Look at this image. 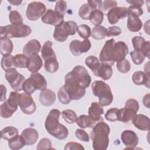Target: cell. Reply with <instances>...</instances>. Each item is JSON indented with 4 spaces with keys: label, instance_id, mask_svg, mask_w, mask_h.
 <instances>
[{
    "label": "cell",
    "instance_id": "obj_1",
    "mask_svg": "<svg viewBox=\"0 0 150 150\" xmlns=\"http://www.w3.org/2000/svg\"><path fill=\"white\" fill-rule=\"evenodd\" d=\"M129 50L127 44L123 41L116 42L114 39L105 42L100 55L99 60L101 63L112 66L115 62L125 59Z\"/></svg>",
    "mask_w": 150,
    "mask_h": 150
},
{
    "label": "cell",
    "instance_id": "obj_2",
    "mask_svg": "<svg viewBox=\"0 0 150 150\" xmlns=\"http://www.w3.org/2000/svg\"><path fill=\"white\" fill-rule=\"evenodd\" d=\"M60 111L57 109H52L47 115L45 127L47 132L53 137L63 140L66 139L69 135L68 129L59 121Z\"/></svg>",
    "mask_w": 150,
    "mask_h": 150
},
{
    "label": "cell",
    "instance_id": "obj_3",
    "mask_svg": "<svg viewBox=\"0 0 150 150\" xmlns=\"http://www.w3.org/2000/svg\"><path fill=\"white\" fill-rule=\"evenodd\" d=\"M110 128L104 121L96 123L93 127L90 137L93 141V148L94 150H105L109 144L108 135Z\"/></svg>",
    "mask_w": 150,
    "mask_h": 150
},
{
    "label": "cell",
    "instance_id": "obj_4",
    "mask_svg": "<svg viewBox=\"0 0 150 150\" xmlns=\"http://www.w3.org/2000/svg\"><path fill=\"white\" fill-rule=\"evenodd\" d=\"M91 90L94 96L97 97L99 104L102 106H107L113 101V95L110 87L101 80L94 81L91 84Z\"/></svg>",
    "mask_w": 150,
    "mask_h": 150
},
{
    "label": "cell",
    "instance_id": "obj_5",
    "mask_svg": "<svg viewBox=\"0 0 150 150\" xmlns=\"http://www.w3.org/2000/svg\"><path fill=\"white\" fill-rule=\"evenodd\" d=\"M53 43L47 40L43 45L41 50L42 57L45 61L44 68L47 72L54 73L56 72L59 67L56 55L52 48Z\"/></svg>",
    "mask_w": 150,
    "mask_h": 150
},
{
    "label": "cell",
    "instance_id": "obj_6",
    "mask_svg": "<svg viewBox=\"0 0 150 150\" xmlns=\"http://www.w3.org/2000/svg\"><path fill=\"white\" fill-rule=\"evenodd\" d=\"M31 32L30 27L23 23L0 26V38H25L29 36Z\"/></svg>",
    "mask_w": 150,
    "mask_h": 150
},
{
    "label": "cell",
    "instance_id": "obj_7",
    "mask_svg": "<svg viewBox=\"0 0 150 150\" xmlns=\"http://www.w3.org/2000/svg\"><path fill=\"white\" fill-rule=\"evenodd\" d=\"M63 87L69 93L71 100H80L86 94V88L80 86L71 71L67 73L65 76Z\"/></svg>",
    "mask_w": 150,
    "mask_h": 150
},
{
    "label": "cell",
    "instance_id": "obj_8",
    "mask_svg": "<svg viewBox=\"0 0 150 150\" xmlns=\"http://www.w3.org/2000/svg\"><path fill=\"white\" fill-rule=\"evenodd\" d=\"M45 78L39 73H32L29 79L23 83L22 90L26 93L32 94L36 90H43L47 87Z\"/></svg>",
    "mask_w": 150,
    "mask_h": 150
},
{
    "label": "cell",
    "instance_id": "obj_9",
    "mask_svg": "<svg viewBox=\"0 0 150 150\" xmlns=\"http://www.w3.org/2000/svg\"><path fill=\"white\" fill-rule=\"evenodd\" d=\"M77 28V23L73 21L64 22L55 27L53 38L56 41L60 42H64L69 35H74L76 33Z\"/></svg>",
    "mask_w": 150,
    "mask_h": 150
},
{
    "label": "cell",
    "instance_id": "obj_10",
    "mask_svg": "<svg viewBox=\"0 0 150 150\" xmlns=\"http://www.w3.org/2000/svg\"><path fill=\"white\" fill-rule=\"evenodd\" d=\"M18 96L17 91H12L9 97L0 105V115L3 118H9L17 110L18 107Z\"/></svg>",
    "mask_w": 150,
    "mask_h": 150
},
{
    "label": "cell",
    "instance_id": "obj_11",
    "mask_svg": "<svg viewBox=\"0 0 150 150\" xmlns=\"http://www.w3.org/2000/svg\"><path fill=\"white\" fill-rule=\"evenodd\" d=\"M5 71V78L12 88L15 91H22L23 83L26 80L25 77L19 73L14 67L9 69Z\"/></svg>",
    "mask_w": 150,
    "mask_h": 150
},
{
    "label": "cell",
    "instance_id": "obj_12",
    "mask_svg": "<svg viewBox=\"0 0 150 150\" xmlns=\"http://www.w3.org/2000/svg\"><path fill=\"white\" fill-rule=\"evenodd\" d=\"M46 8L45 4L41 2L33 1L30 2L26 9V18L32 21L39 19L46 12Z\"/></svg>",
    "mask_w": 150,
    "mask_h": 150
},
{
    "label": "cell",
    "instance_id": "obj_13",
    "mask_svg": "<svg viewBox=\"0 0 150 150\" xmlns=\"http://www.w3.org/2000/svg\"><path fill=\"white\" fill-rule=\"evenodd\" d=\"M18 105L21 111L26 114H33L36 109V105L31 94L25 92L19 94Z\"/></svg>",
    "mask_w": 150,
    "mask_h": 150
},
{
    "label": "cell",
    "instance_id": "obj_14",
    "mask_svg": "<svg viewBox=\"0 0 150 150\" xmlns=\"http://www.w3.org/2000/svg\"><path fill=\"white\" fill-rule=\"evenodd\" d=\"M71 73L81 87L84 88L89 87L91 81V77L84 66L77 65L73 69Z\"/></svg>",
    "mask_w": 150,
    "mask_h": 150
},
{
    "label": "cell",
    "instance_id": "obj_15",
    "mask_svg": "<svg viewBox=\"0 0 150 150\" xmlns=\"http://www.w3.org/2000/svg\"><path fill=\"white\" fill-rule=\"evenodd\" d=\"M91 44L88 39L83 41L79 40H73L69 44V50L71 53L76 56H80L84 53L87 52L91 48Z\"/></svg>",
    "mask_w": 150,
    "mask_h": 150
},
{
    "label": "cell",
    "instance_id": "obj_16",
    "mask_svg": "<svg viewBox=\"0 0 150 150\" xmlns=\"http://www.w3.org/2000/svg\"><path fill=\"white\" fill-rule=\"evenodd\" d=\"M41 21L45 24L53 25L55 27L64 22V16L56 11L49 9L42 16Z\"/></svg>",
    "mask_w": 150,
    "mask_h": 150
},
{
    "label": "cell",
    "instance_id": "obj_17",
    "mask_svg": "<svg viewBox=\"0 0 150 150\" xmlns=\"http://www.w3.org/2000/svg\"><path fill=\"white\" fill-rule=\"evenodd\" d=\"M107 16L109 23L111 25H114L120 19L128 16V8L121 6L113 8L108 12Z\"/></svg>",
    "mask_w": 150,
    "mask_h": 150
},
{
    "label": "cell",
    "instance_id": "obj_18",
    "mask_svg": "<svg viewBox=\"0 0 150 150\" xmlns=\"http://www.w3.org/2000/svg\"><path fill=\"white\" fill-rule=\"evenodd\" d=\"M121 139L127 149H134L138 144V137L132 130H125L121 135Z\"/></svg>",
    "mask_w": 150,
    "mask_h": 150
},
{
    "label": "cell",
    "instance_id": "obj_19",
    "mask_svg": "<svg viewBox=\"0 0 150 150\" xmlns=\"http://www.w3.org/2000/svg\"><path fill=\"white\" fill-rule=\"evenodd\" d=\"M104 113V109L97 102H93L88 110V116L95 122H98L104 121L101 115Z\"/></svg>",
    "mask_w": 150,
    "mask_h": 150
},
{
    "label": "cell",
    "instance_id": "obj_20",
    "mask_svg": "<svg viewBox=\"0 0 150 150\" xmlns=\"http://www.w3.org/2000/svg\"><path fill=\"white\" fill-rule=\"evenodd\" d=\"M132 124L138 129L149 131L150 128V120L148 117L139 114H136L132 120Z\"/></svg>",
    "mask_w": 150,
    "mask_h": 150
},
{
    "label": "cell",
    "instance_id": "obj_21",
    "mask_svg": "<svg viewBox=\"0 0 150 150\" xmlns=\"http://www.w3.org/2000/svg\"><path fill=\"white\" fill-rule=\"evenodd\" d=\"M42 66L43 61L38 53L33 54L28 57L27 69L29 71L32 73H38Z\"/></svg>",
    "mask_w": 150,
    "mask_h": 150
},
{
    "label": "cell",
    "instance_id": "obj_22",
    "mask_svg": "<svg viewBox=\"0 0 150 150\" xmlns=\"http://www.w3.org/2000/svg\"><path fill=\"white\" fill-rule=\"evenodd\" d=\"M112 69L111 66L101 63L98 67L93 71V73L96 76L100 77L104 80H109L112 75Z\"/></svg>",
    "mask_w": 150,
    "mask_h": 150
},
{
    "label": "cell",
    "instance_id": "obj_23",
    "mask_svg": "<svg viewBox=\"0 0 150 150\" xmlns=\"http://www.w3.org/2000/svg\"><path fill=\"white\" fill-rule=\"evenodd\" d=\"M21 135L24 139L25 145H31L35 144L39 138L38 132L32 128H28L23 129Z\"/></svg>",
    "mask_w": 150,
    "mask_h": 150
},
{
    "label": "cell",
    "instance_id": "obj_24",
    "mask_svg": "<svg viewBox=\"0 0 150 150\" xmlns=\"http://www.w3.org/2000/svg\"><path fill=\"white\" fill-rule=\"evenodd\" d=\"M56 100V94L54 92L50 89L46 88L42 90L39 95V101L45 106H51Z\"/></svg>",
    "mask_w": 150,
    "mask_h": 150
},
{
    "label": "cell",
    "instance_id": "obj_25",
    "mask_svg": "<svg viewBox=\"0 0 150 150\" xmlns=\"http://www.w3.org/2000/svg\"><path fill=\"white\" fill-rule=\"evenodd\" d=\"M133 83L137 85H144L147 88H149L150 76L142 71H137L132 76Z\"/></svg>",
    "mask_w": 150,
    "mask_h": 150
},
{
    "label": "cell",
    "instance_id": "obj_26",
    "mask_svg": "<svg viewBox=\"0 0 150 150\" xmlns=\"http://www.w3.org/2000/svg\"><path fill=\"white\" fill-rule=\"evenodd\" d=\"M41 45L36 39L29 40L23 47V53L27 57L35 53H38L40 50Z\"/></svg>",
    "mask_w": 150,
    "mask_h": 150
},
{
    "label": "cell",
    "instance_id": "obj_27",
    "mask_svg": "<svg viewBox=\"0 0 150 150\" xmlns=\"http://www.w3.org/2000/svg\"><path fill=\"white\" fill-rule=\"evenodd\" d=\"M136 114V112L125 107L118 109L117 111V121L124 123L128 122L132 120Z\"/></svg>",
    "mask_w": 150,
    "mask_h": 150
},
{
    "label": "cell",
    "instance_id": "obj_28",
    "mask_svg": "<svg viewBox=\"0 0 150 150\" xmlns=\"http://www.w3.org/2000/svg\"><path fill=\"white\" fill-rule=\"evenodd\" d=\"M142 26V22L139 17L133 15H128L127 19V28L132 32H138Z\"/></svg>",
    "mask_w": 150,
    "mask_h": 150
},
{
    "label": "cell",
    "instance_id": "obj_29",
    "mask_svg": "<svg viewBox=\"0 0 150 150\" xmlns=\"http://www.w3.org/2000/svg\"><path fill=\"white\" fill-rule=\"evenodd\" d=\"M13 43L9 38H0V52L3 56L11 54L13 50Z\"/></svg>",
    "mask_w": 150,
    "mask_h": 150
},
{
    "label": "cell",
    "instance_id": "obj_30",
    "mask_svg": "<svg viewBox=\"0 0 150 150\" xmlns=\"http://www.w3.org/2000/svg\"><path fill=\"white\" fill-rule=\"evenodd\" d=\"M25 145L23 138L18 134L14 136L8 140V146L12 150H18L21 149Z\"/></svg>",
    "mask_w": 150,
    "mask_h": 150
},
{
    "label": "cell",
    "instance_id": "obj_31",
    "mask_svg": "<svg viewBox=\"0 0 150 150\" xmlns=\"http://www.w3.org/2000/svg\"><path fill=\"white\" fill-rule=\"evenodd\" d=\"M77 124L81 128H93L97 123L93 121L88 115H81L79 117L76 121Z\"/></svg>",
    "mask_w": 150,
    "mask_h": 150
},
{
    "label": "cell",
    "instance_id": "obj_32",
    "mask_svg": "<svg viewBox=\"0 0 150 150\" xmlns=\"http://www.w3.org/2000/svg\"><path fill=\"white\" fill-rule=\"evenodd\" d=\"M106 30L107 29L103 26H95L91 31V36L96 40L103 39L106 36Z\"/></svg>",
    "mask_w": 150,
    "mask_h": 150
},
{
    "label": "cell",
    "instance_id": "obj_33",
    "mask_svg": "<svg viewBox=\"0 0 150 150\" xmlns=\"http://www.w3.org/2000/svg\"><path fill=\"white\" fill-rule=\"evenodd\" d=\"M94 9L88 3L83 4L79 8V16L83 20H88L91 12Z\"/></svg>",
    "mask_w": 150,
    "mask_h": 150
},
{
    "label": "cell",
    "instance_id": "obj_34",
    "mask_svg": "<svg viewBox=\"0 0 150 150\" xmlns=\"http://www.w3.org/2000/svg\"><path fill=\"white\" fill-rule=\"evenodd\" d=\"M28 57L23 54H16L13 57V63L14 67L19 68H27Z\"/></svg>",
    "mask_w": 150,
    "mask_h": 150
},
{
    "label": "cell",
    "instance_id": "obj_35",
    "mask_svg": "<svg viewBox=\"0 0 150 150\" xmlns=\"http://www.w3.org/2000/svg\"><path fill=\"white\" fill-rule=\"evenodd\" d=\"M18 134V130L12 126H8L1 130V138L8 141L14 136Z\"/></svg>",
    "mask_w": 150,
    "mask_h": 150
},
{
    "label": "cell",
    "instance_id": "obj_36",
    "mask_svg": "<svg viewBox=\"0 0 150 150\" xmlns=\"http://www.w3.org/2000/svg\"><path fill=\"white\" fill-rule=\"evenodd\" d=\"M104 19V13L100 9L94 10L90 16L89 20L95 26L100 25Z\"/></svg>",
    "mask_w": 150,
    "mask_h": 150
},
{
    "label": "cell",
    "instance_id": "obj_37",
    "mask_svg": "<svg viewBox=\"0 0 150 150\" xmlns=\"http://www.w3.org/2000/svg\"><path fill=\"white\" fill-rule=\"evenodd\" d=\"M62 116L64 120L69 124H73L76 122L77 115L72 110H65L62 112Z\"/></svg>",
    "mask_w": 150,
    "mask_h": 150
},
{
    "label": "cell",
    "instance_id": "obj_38",
    "mask_svg": "<svg viewBox=\"0 0 150 150\" xmlns=\"http://www.w3.org/2000/svg\"><path fill=\"white\" fill-rule=\"evenodd\" d=\"M13 56L11 54H6L3 56L1 59V67L4 70L6 71V70L13 68L14 67L13 63Z\"/></svg>",
    "mask_w": 150,
    "mask_h": 150
},
{
    "label": "cell",
    "instance_id": "obj_39",
    "mask_svg": "<svg viewBox=\"0 0 150 150\" xmlns=\"http://www.w3.org/2000/svg\"><path fill=\"white\" fill-rule=\"evenodd\" d=\"M57 97L59 101L63 104H68L71 101L69 93L64 88L63 86L60 88L57 93Z\"/></svg>",
    "mask_w": 150,
    "mask_h": 150
},
{
    "label": "cell",
    "instance_id": "obj_40",
    "mask_svg": "<svg viewBox=\"0 0 150 150\" xmlns=\"http://www.w3.org/2000/svg\"><path fill=\"white\" fill-rule=\"evenodd\" d=\"M130 56L134 63L137 65L142 64L145 59V56L140 50H134L130 52Z\"/></svg>",
    "mask_w": 150,
    "mask_h": 150
},
{
    "label": "cell",
    "instance_id": "obj_41",
    "mask_svg": "<svg viewBox=\"0 0 150 150\" xmlns=\"http://www.w3.org/2000/svg\"><path fill=\"white\" fill-rule=\"evenodd\" d=\"M85 63L86 66L90 69H91L92 72L94 71L100 64L98 59L94 56H89L86 57L85 60Z\"/></svg>",
    "mask_w": 150,
    "mask_h": 150
},
{
    "label": "cell",
    "instance_id": "obj_42",
    "mask_svg": "<svg viewBox=\"0 0 150 150\" xmlns=\"http://www.w3.org/2000/svg\"><path fill=\"white\" fill-rule=\"evenodd\" d=\"M116 67L118 70L122 73H127L131 69L130 63L126 59H124L120 61L117 62L116 64Z\"/></svg>",
    "mask_w": 150,
    "mask_h": 150
},
{
    "label": "cell",
    "instance_id": "obj_43",
    "mask_svg": "<svg viewBox=\"0 0 150 150\" xmlns=\"http://www.w3.org/2000/svg\"><path fill=\"white\" fill-rule=\"evenodd\" d=\"M9 19L11 24L19 25L23 23V18L20 13L16 11H12L9 14Z\"/></svg>",
    "mask_w": 150,
    "mask_h": 150
},
{
    "label": "cell",
    "instance_id": "obj_44",
    "mask_svg": "<svg viewBox=\"0 0 150 150\" xmlns=\"http://www.w3.org/2000/svg\"><path fill=\"white\" fill-rule=\"evenodd\" d=\"M117 2L115 1H102L100 9L104 14H107L108 12L113 8L117 7Z\"/></svg>",
    "mask_w": 150,
    "mask_h": 150
},
{
    "label": "cell",
    "instance_id": "obj_45",
    "mask_svg": "<svg viewBox=\"0 0 150 150\" xmlns=\"http://www.w3.org/2000/svg\"><path fill=\"white\" fill-rule=\"evenodd\" d=\"M77 31L79 35L84 39H87L91 35V29L86 24H83L79 26Z\"/></svg>",
    "mask_w": 150,
    "mask_h": 150
},
{
    "label": "cell",
    "instance_id": "obj_46",
    "mask_svg": "<svg viewBox=\"0 0 150 150\" xmlns=\"http://www.w3.org/2000/svg\"><path fill=\"white\" fill-rule=\"evenodd\" d=\"M52 148V142L50 140L47 138H43L41 139L36 146V149L38 150H46L51 149Z\"/></svg>",
    "mask_w": 150,
    "mask_h": 150
},
{
    "label": "cell",
    "instance_id": "obj_47",
    "mask_svg": "<svg viewBox=\"0 0 150 150\" xmlns=\"http://www.w3.org/2000/svg\"><path fill=\"white\" fill-rule=\"evenodd\" d=\"M145 39L142 36H134L132 39V43L133 47L134 48V50H140L142 48L144 43H145Z\"/></svg>",
    "mask_w": 150,
    "mask_h": 150
},
{
    "label": "cell",
    "instance_id": "obj_48",
    "mask_svg": "<svg viewBox=\"0 0 150 150\" xmlns=\"http://www.w3.org/2000/svg\"><path fill=\"white\" fill-rule=\"evenodd\" d=\"M66 9L67 4L64 1L60 0L56 2L54 6V11L64 16L66 13Z\"/></svg>",
    "mask_w": 150,
    "mask_h": 150
},
{
    "label": "cell",
    "instance_id": "obj_49",
    "mask_svg": "<svg viewBox=\"0 0 150 150\" xmlns=\"http://www.w3.org/2000/svg\"><path fill=\"white\" fill-rule=\"evenodd\" d=\"M118 109L117 108H112L107 111L105 114V118L109 121H117V111Z\"/></svg>",
    "mask_w": 150,
    "mask_h": 150
},
{
    "label": "cell",
    "instance_id": "obj_50",
    "mask_svg": "<svg viewBox=\"0 0 150 150\" xmlns=\"http://www.w3.org/2000/svg\"><path fill=\"white\" fill-rule=\"evenodd\" d=\"M125 107L137 112L139 110V104L136 100L134 98H129L125 102Z\"/></svg>",
    "mask_w": 150,
    "mask_h": 150
},
{
    "label": "cell",
    "instance_id": "obj_51",
    "mask_svg": "<svg viewBox=\"0 0 150 150\" xmlns=\"http://www.w3.org/2000/svg\"><path fill=\"white\" fill-rule=\"evenodd\" d=\"M76 137L81 141L83 142H88L90 139V137L88 134L83 129H77L75 132Z\"/></svg>",
    "mask_w": 150,
    "mask_h": 150
},
{
    "label": "cell",
    "instance_id": "obj_52",
    "mask_svg": "<svg viewBox=\"0 0 150 150\" xmlns=\"http://www.w3.org/2000/svg\"><path fill=\"white\" fill-rule=\"evenodd\" d=\"M121 33V29L120 27L117 26H113L109 27L106 30V36L107 37L116 36L120 35Z\"/></svg>",
    "mask_w": 150,
    "mask_h": 150
},
{
    "label": "cell",
    "instance_id": "obj_53",
    "mask_svg": "<svg viewBox=\"0 0 150 150\" xmlns=\"http://www.w3.org/2000/svg\"><path fill=\"white\" fill-rule=\"evenodd\" d=\"M128 14L139 17L143 14V10L141 7L131 5L128 8Z\"/></svg>",
    "mask_w": 150,
    "mask_h": 150
},
{
    "label": "cell",
    "instance_id": "obj_54",
    "mask_svg": "<svg viewBox=\"0 0 150 150\" xmlns=\"http://www.w3.org/2000/svg\"><path fill=\"white\" fill-rule=\"evenodd\" d=\"M64 149L65 150H74V149H82L84 150V148L83 146V145L79 143L75 142H69L67 143L65 146Z\"/></svg>",
    "mask_w": 150,
    "mask_h": 150
},
{
    "label": "cell",
    "instance_id": "obj_55",
    "mask_svg": "<svg viewBox=\"0 0 150 150\" xmlns=\"http://www.w3.org/2000/svg\"><path fill=\"white\" fill-rule=\"evenodd\" d=\"M149 47H150V42L149 41H145V43L141 49V51L147 58H149Z\"/></svg>",
    "mask_w": 150,
    "mask_h": 150
},
{
    "label": "cell",
    "instance_id": "obj_56",
    "mask_svg": "<svg viewBox=\"0 0 150 150\" xmlns=\"http://www.w3.org/2000/svg\"><path fill=\"white\" fill-rule=\"evenodd\" d=\"M87 3L90 5L94 9H100L102 1H91L88 0Z\"/></svg>",
    "mask_w": 150,
    "mask_h": 150
},
{
    "label": "cell",
    "instance_id": "obj_57",
    "mask_svg": "<svg viewBox=\"0 0 150 150\" xmlns=\"http://www.w3.org/2000/svg\"><path fill=\"white\" fill-rule=\"evenodd\" d=\"M126 1L127 2L130 4L132 6H136L138 7H141L144 2V1H142V0H131V1L127 0Z\"/></svg>",
    "mask_w": 150,
    "mask_h": 150
},
{
    "label": "cell",
    "instance_id": "obj_58",
    "mask_svg": "<svg viewBox=\"0 0 150 150\" xmlns=\"http://www.w3.org/2000/svg\"><path fill=\"white\" fill-rule=\"evenodd\" d=\"M1 94L0 101L2 102L6 100V88L3 84H1Z\"/></svg>",
    "mask_w": 150,
    "mask_h": 150
},
{
    "label": "cell",
    "instance_id": "obj_59",
    "mask_svg": "<svg viewBox=\"0 0 150 150\" xmlns=\"http://www.w3.org/2000/svg\"><path fill=\"white\" fill-rule=\"evenodd\" d=\"M149 94L148 93L146 94L143 98V104L145 107H146L148 108H149Z\"/></svg>",
    "mask_w": 150,
    "mask_h": 150
},
{
    "label": "cell",
    "instance_id": "obj_60",
    "mask_svg": "<svg viewBox=\"0 0 150 150\" xmlns=\"http://www.w3.org/2000/svg\"><path fill=\"white\" fill-rule=\"evenodd\" d=\"M8 2H9L11 4L15 6H18L21 4L22 2V1H18V0H12V1H8Z\"/></svg>",
    "mask_w": 150,
    "mask_h": 150
},
{
    "label": "cell",
    "instance_id": "obj_61",
    "mask_svg": "<svg viewBox=\"0 0 150 150\" xmlns=\"http://www.w3.org/2000/svg\"><path fill=\"white\" fill-rule=\"evenodd\" d=\"M144 72L148 74H149V62H147L145 65H144Z\"/></svg>",
    "mask_w": 150,
    "mask_h": 150
}]
</instances>
